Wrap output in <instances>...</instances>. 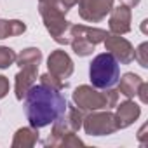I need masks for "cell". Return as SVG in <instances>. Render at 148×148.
<instances>
[{"mask_svg": "<svg viewBox=\"0 0 148 148\" xmlns=\"http://www.w3.org/2000/svg\"><path fill=\"white\" fill-rule=\"evenodd\" d=\"M103 44L106 47V52H110L119 63L129 64V63L134 61V47L122 35H115V33H110L108 32V35L103 40Z\"/></svg>", "mask_w": 148, "mask_h": 148, "instance_id": "obj_8", "label": "cell"}, {"mask_svg": "<svg viewBox=\"0 0 148 148\" xmlns=\"http://www.w3.org/2000/svg\"><path fill=\"white\" fill-rule=\"evenodd\" d=\"M108 28H110V33H115V35H125L127 32H131V7L125 4L113 7L110 11Z\"/></svg>", "mask_w": 148, "mask_h": 148, "instance_id": "obj_10", "label": "cell"}, {"mask_svg": "<svg viewBox=\"0 0 148 148\" xmlns=\"http://www.w3.org/2000/svg\"><path fill=\"white\" fill-rule=\"evenodd\" d=\"M40 84H42V86H47V87H51V89H56V91H63V89L68 87V84H66L64 80H61V79L51 75L49 71L44 73V75H40Z\"/></svg>", "mask_w": 148, "mask_h": 148, "instance_id": "obj_18", "label": "cell"}, {"mask_svg": "<svg viewBox=\"0 0 148 148\" xmlns=\"http://www.w3.org/2000/svg\"><path fill=\"white\" fill-rule=\"evenodd\" d=\"M134 59L139 63V66H148V42H143L138 49H134Z\"/></svg>", "mask_w": 148, "mask_h": 148, "instance_id": "obj_20", "label": "cell"}, {"mask_svg": "<svg viewBox=\"0 0 148 148\" xmlns=\"http://www.w3.org/2000/svg\"><path fill=\"white\" fill-rule=\"evenodd\" d=\"M146 129H148V125L145 124V125H143V127L139 129V132H138V139H139V141H141L143 145L146 143V134H145V132H146Z\"/></svg>", "mask_w": 148, "mask_h": 148, "instance_id": "obj_24", "label": "cell"}, {"mask_svg": "<svg viewBox=\"0 0 148 148\" xmlns=\"http://www.w3.org/2000/svg\"><path fill=\"white\" fill-rule=\"evenodd\" d=\"M141 115V106L131 99H125L124 103H117V113H115V119H117V125L119 129H125L129 127L131 124H134V120H138V117Z\"/></svg>", "mask_w": 148, "mask_h": 148, "instance_id": "obj_12", "label": "cell"}, {"mask_svg": "<svg viewBox=\"0 0 148 148\" xmlns=\"http://www.w3.org/2000/svg\"><path fill=\"white\" fill-rule=\"evenodd\" d=\"M26 32V25L19 19H0V40L18 37Z\"/></svg>", "mask_w": 148, "mask_h": 148, "instance_id": "obj_17", "label": "cell"}, {"mask_svg": "<svg viewBox=\"0 0 148 148\" xmlns=\"http://www.w3.org/2000/svg\"><path fill=\"white\" fill-rule=\"evenodd\" d=\"M119 94H124L127 99H132L136 94H138V89L139 86L143 84V79L136 73H124L122 79H119Z\"/></svg>", "mask_w": 148, "mask_h": 148, "instance_id": "obj_13", "label": "cell"}, {"mask_svg": "<svg viewBox=\"0 0 148 148\" xmlns=\"http://www.w3.org/2000/svg\"><path fill=\"white\" fill-rule=\"evenodd\" d=\"M73 103L82 112L96 110H112L119 103V91L112 89H96L92 86H80L73 92Z\"/></svg>", "mask_w": 148, "mask_h": 148, "instance_id": "obj_3", "label": "cell"}, {"mask_svg": "<svg viewBox=\"0 0 148 148\" xmlns=\"http://www.w3.org/2000/svg\"><path fill=\"white\" fill-rule=\"evenodd\" d=\"M38 141V129L35 127H21L16 131L12 139V148H30L35 146Z\"/></svg>", "mask_w": 148, "mask_h": 148, "instance_id": "obj_14", "label": "cell"}, {"mask_svg": "<svg viewBox=\"0 0 148 148\" xmlns=\"http://www.w3.org/2000/svg\"><path fill=\"white\" fill-rule=\"evenodd\" d=\"M37 75H38V68H30V66H23L18 73H16V84H14V91H16V99L23 101L26 92L30 91V87L37 82Z\"/></svg>", "mask_w": 148, "mask_h": 148, "instance_id": "obj_11", "label": "cell"}, {"mask_svg": "<svg viewBox=\"0 0 148 148\" xmlns=\"http://www.w3.org/2000/svg\"><path fill=\"white\" fill-rule=\"evenodd\" d=\"M16 52L11 47H0V70H5L9 66H12L16 63Z\"/></svg>", "mask_w": 148, "mask_h": 148, "instance_id": "obj_19", "label": "cell"}, {"mask_svg": "<svg viewBox=\"0 0 148 148\" xmlns=\"http://www.w3.org/2000/svg\"><path fill=\"white\" fill-rule=\"evenodd\" d=\"M79 14L87 23H99L113 9V0H77Z\"/></svg>", "mask_w": 148, "mask_h": 148, "instance_id": "obj_7", "label": "cell"}, {"mask_svg": "<svg viewBox=\"0 0 148 148\" xmlns=\"http://www.w3.org/2000/svg\"><path fill=\"white\" fill-rule=\"evenodd\" d=\"M45 146H84V141L75 136V132L70 134H49V138L44 143Z\"/></svg>", "mask_w": 148, "mask_h": 148, "instance_id": "obj_16", "label": "cell"}, {"mask_svg": "<svg viewBox=\"0 0 148 148\" xmlns=\"http://www.w3.org/2000/svg\"><path fill=\"white\" fill-rule=\"evenodd\" d=\"M42 61V51L37 49V47H28V49H23L18 56H16V63L19 68L23 66H30V68H38Z\"/></svg>", "mask_w": 148, "mask_h": 148, "instance_id": "obj_15", "label": "cell"}, {"mask_svg": "<svg viewBox=\"0 0 148 148\" xmlns=\"http://www.w3.org/2000/svg\"><path fill=\"white\" fill-rule=\"evenodd\" d=\"M146 23H148L146 19H145V21L141 23V30H143V33H146Z\"/></svg>", "mask_w": 148, "mask_h": 148, "instance_id": "obj_25", "label": "cell"}, {"mask_svg": "<svg viewBox=\"0 0 148 148\" xmlns=\"http://www.w3.org/2000/svg\"><path fill=\"white\" fill-rule=\"evenodd\" d=\"M66 99L56 89L33 84L25 96V113L32 127L40 129L51 125L66 110Z\"/></svg>", "mask_w": 148, "mask_h": 148, "instance_id": "obj_1", "label": "cell"}, {"mask_svg": "<svg viewBox=\"0 0 148 148\" xmlns=\"http://www.w3.org/2000/svg\"><path fill=\"white\" fill-rule=\"evenodd\" d=\"M82 127L89 136H108V134H113L115 131H119L115 113H112L108 110L89 112V115L84 117V120H82Z\"/></svg>", "mask_w": 148, "mask_h": 148, "instance_id": "obj_6", "label": "cell"}, {"mask_svg": "<svg viewBox=\"0 0 148 148\" xmlns=\"http://www.w3.org/2000/svg\"><path fill=\"white\" fill-rule=\"evenodd\" d=\"M9 89H11L9 79H7V77H4V75H0V99H2V98H5V96H7Z\"/></svg>", "mask_w": 148, "mask_h": 148, "instance_id": "obj_21", "label": "cell"}, {"mask_svg": "<svg viewBox=\"0 0 148 148\" xmlns=\"http://www.w3.org/2000/svg\"><path fill=\"white\" fill-rule=\"evenodd\" d=\"M47 68H49L51 75L64 80V79H70L71 73H73V61H71V58L64 51L58 49V51H52L49 54V58H47Z\"/></svg>", "mask_w": 148, "mask_h": 148, "instance_id": "obj_9", "label": "cell"}, {"mask_svg": "<svg viewBox=\"0 0 148 148\" xmlns=\"http://www.w3.org/2000/svg\"><path fill=\"white\" fill-rule=\"evenodd\" d=\"M108 32L101 28H92L86 25H71L70 28V45L77 56H91L98 44L106 38Z\"/></svg>", "mask_w": 148, "mask_h": 148, "instance_id": "obj_5", "label": "cell"}, {"mask_svg": "<svg viewBox=\"0 0 148 148\" xmlns=\"http://www.w3.org/2000/svg\"><path fill=\"white\" fill-rule=\"evenodd\" d=\"M59 4H61V7L68 12L73 5H77V0H59Z\"/></svg>", "mask_w": 148, "mask_h": 148, "instance_id": "obj_23", "label": "cell"}, {"mask_svg": "<svg viewBox=\"0 0 148 148\" xmlns=\"http://www.w3.org/2000/svg\"><path fill=\"white\" fill-rule=\"evenodd\" d=\"M146 91H148V84L143 82V84L139 86V89H138V94H136V96H139L141 103H148V94H146Z\"/></svg>", "mask_w": 148, "mask_h": 148, "instance_id": "obj_22", "label": "cell"}, {"mask_svg": "<svg viewBox=\"0 0 148 148\" xmlns=\"http://www.w3.org/2000/svg\"><path fill=\"white\" fill-rule=\"evenodd\" d=\"M38 12L52 40L58 42L59 45H68L71 23L64 18L66 11L61 7L59 0H38Z\"/></svg>", "mask_w": 148, "mask_h": 148, "instance_id": "obj_2", "label": "cell"}, {"mask_svg": "<svg viewBox=\"0 0 148 148\" xmlns=\"http://www.w3.org/2000/svg\"><path fill=\"white\" fill-rule=\"evenodd\" d=\"M89 79H91L92 87H96V89H112V87H115L119 79H120L119 61L110 52L98 54L92 59L91 66H89Z\"/></svg>", "mask_w": 148, "mask_h": 148, "instance_id": "obj_4", "label": "cell"}]
</instances>
